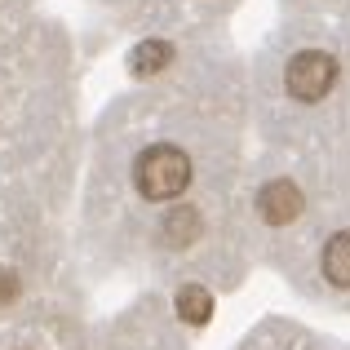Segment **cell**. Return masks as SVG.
<instances>
[{"label":"cell","instance_id":"6da1fadb","mask_svg":"<svg viewBox=\"0 0 350 350\" xmlns=\"http://www.w3.org/2000/svg\"><path fill=\"white\" fill-rule=\"evenodd\" d=\"M191 155L182 151V146L173 142H155L146 146L142 155H137L133 164V187L142 200H151V204H169V200H178L182 191L191 187Z\"/></svg>","mask_w":350,"mask_h":350},{"label":"cell","instance_id":"7a4b0ae2","mask_svg":"<svg viewBox=\"0 0 350 350\" xmlns=\"http://www.w3.org/2000/svg\"><path fill=\"white\" fill-rule=\"evenodd\" d=\"M333 80H337V62L319 49L297 53V58L288 62V71H284V85H288V94L297 98V103H319V98L333 89Z\"/></svg>","mask_w":350,"mask_h":350},{"label":"cell","instance_id":"3957f363","mask_svg":"<svg viewBox=\"0 0 350 350\" xmlns=\"http://www.w3.org/2000/svg\"><path fill=\"white\" fill-rule=\"evenodd\" d=\"M301 208H306V200H301L297 182H288V178H275V182H266V187L257 191V217H262L266 226L297 222Z\"/></svg>","mask_w":350,"mask_h":350},{"label":"cell","instance_id":"277c9868","mask_svg":"<svg viewBox=\"0 0 350 350\" xmlns=\"http://www.w3.org/2000/svg\"><path fill=\"white\" fill-rule=\"evenodd\" d=\"M319 275L333 293H350V231H337L319 248Z\"/></svg>","mask_w":350,"mask_h":350},{"label":"cell","instance_id":"5b68a950","mask_svg":"<svg viewBox=\"0 0 350 350\" xmlns=\"http://www.w3.org/2000/svg\"><path fill=\"white\" fill-rule=\"evenodd\" d=\"M178 315L187 319V324H204V319L213 315V297H208V288H200V284H182V288H178Z\"/></svg>","mask_w":350,"mask_h":350},{"label":"cell","instance_id":"8992f818","mask_svg":"<svg viewBox=\"0 0 350 350\" xmlns=\"http://www.w3.org/2000/svg\"><path fill=\"white\" fill-rule=\"evenodd\" d=\"M164 58H169V44H146V49H137V71H155Z\"/></svg>","mask_w":350,"mask_h":350},{"label":"cell","instance_id":"52a82bcc","mask_svg":"<svg viewBox=\"0 0 350 350\" xmlns=\"http://www.w3.org/2000/svg\"><path fill=\"white\" fill-rule=\"evenodd\" d=\"M244 350H293V346H253V342H248Z\"/></svg>","mask_w":350,"mask_h":350}]
</instances>
